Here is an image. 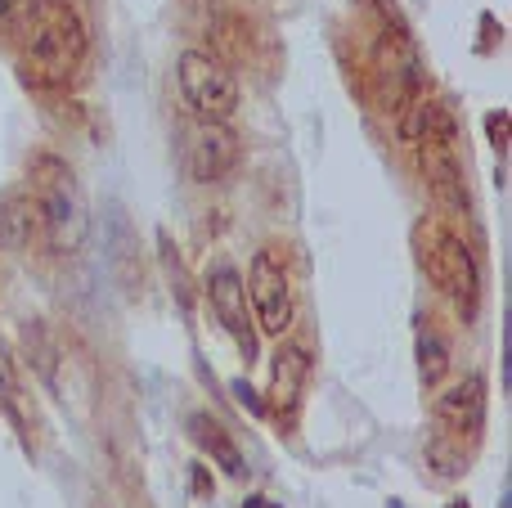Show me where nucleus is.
I'll list each match as a JSON object with an SVG mask.
<instances>
[{
	"instance_id": "nucleus-1",
	"label": "nucleus",
	"mask_w": 512,
	"mask_h": 508,
	"mask_svg": "<svg viewBox=\"0 0 512 508\" xmlns=\"http://www.w3.org/2000/svg\"><path fill=\"white\" fill-rule=\"evenodd\" d=\"M86 50H90V36L77 9L68 0H41L23 32L18 68H23V77L36 90H63L81 72Z\"/></svg>"
},
{
	"instance_id": "nucleus-4",
	"label": "nucleus",
	"mask_w": 512,
	"mask_h": 508,
	"mask_svg": "<svg viewBox=\"0 0 512 508\" xmlns=\"http://www.w3.org/2000/svg\"><path fill=\"white\" fill-rule=\"evenodd\" d=\"M176 81H180V95L185 104L194 108L203 122H230L239 113V77L225 68L216 54H203V50H185L176 63Z\"/></svg>"
},
{
	"instance_id": "nucleus-15",
	"label": "nucleus",
	"mask_w": 512,
	"mask_h": 508,
	"mask_svg": "<svg viewBox=\"0 0 512 508\" xmlns=\"http://www.w3.org/2000/svg\"><path fill=\"white\" fill-rule=\"evenodd\" d=\"M234 396H239V401H243V405H248V410H256V414H261V410H265V405H261V401H256V392H252V387H248V383H243V378H234Z\"/></svg>"
},
{
	"instance_id": "nucleus-3",
	"label": "nucleus",
	"mask_w": 512,
	"mask_h": 508,
	"mask_svg": "<svg viewBox=\"0 0 512 508\" xmlns=\"http://www.w3.org/2000/svg\"><path fill=\"white\" fill-rule=\"evenodd\" d=\"M423 270L463 315L477 311V302H481V266H477V257H472V248H468L463 234L445 230V225H432V230H427V248H423Z\"/></svg>"
},
{
	"instance_id": "nucleus-6",
	"label": "nucleus",
	"mask_w": 512,
	"mask_h": 508,
	"mask_svg": "<svg viewBox=\"0 0 512 508\" xmlns=\"http://www.w3.org/2000/svg\"><path fill=\"white\" fill-rule=\"evenodd\" d=\"M207 302H212L216 324L230 333L234 347H239L243 360L252 365L256 351H261V329H256V320H252L248 279L239 275V266H234V261H216V266L207 270Z\"/></svg>"
},
{
	"instance_id": "nucleus-13",
	"label": "nucleus",
	"mask_w": 512,
	"mask_h": 508,
	"mask_svg": "<svg viewBox=\"0 0 512 508\" xmlns=\"http://www.w3.org/2000/svg\"><path fill=\"white\" fill-rule=\"evenodd\" d=\"M162 261H167V275H171V284H176L180 302L189 306V270H185V261H180V248H171L167 234H162Z\"/></svg>"
},
{
	"instance_id": "nucleus-2",
	"label": "nucleus",
	"mask_w": 512,
	"mask_h": 508,
	"mask_svg": "<svg viewBox=\"0 0 512 508\" xmlns=\"http://www.w3.org/2000/svg\"><path fill=\"white\" fill-rule=\"evenodd\" d=\"M32 212H36V234L45 239V248L72 257L81 252L90 234V212L86 194L77 185V171L54 153H41L32 162Z\"/></svg>"
},
{
	"instance_id": "nucleus-8",
	"label": "nucleus",
	"mask_w": 512,
	"mask_h": 508,
	"mask_svg": "<svg viewBox=\"0 0 512 508\" xmlns=\"http://www.w3.org/2000/svg\"><path fill=\"white\" fill-rule=\"evenodd\" d=\"M310 351L297 347V342H283L270 360V387H265V410L279 423H292L301 410V396H306L310 383Z\"/></svg>"
},
{
	"instance_id": "nucleus-10",
	"label": "nucleus",
	"mask_w": 512,
	"mask_h": 508,
	"mask_svg": "<svg viewBox=\"0 0 512 508\" xmlns=\"http://www.w3.org/2000/svg\"><path fill=\"white\" fill-rule=\"evenodd\" d=\"M185 432H189V441H194V446L203 450L207 459H212V468H225L230 477H243V473H248V459H243L239 441L225 432L221 419H212L207 410H198V414H189Z\"/></svg>"
},
{
	"instance_id": "nucleus-7",
	"label": "nucleus",
	"mask_w": 512,
	"mask_h": 508,
	"mask_svg": "<svg viewBox=\"0 0 512 508\" xmlns=\"http://www.w3.org/2000/svg\"><path fill=\"white\" fill-rule=\"evenodd\" d=\"M243 162V144L230 122H198L189 135V176L198 185H221Z\"/></svg>"
},
{
	"instance_id": "nucleus-17",
	"label": "nucleus",
	"mask_w": 512,
	"mask_h": 508,
	"mask_svg": "<svg viewBox=\"0 0 512 508\" xmlns=\"http://www.w3.org/2000/svg\"><path fill=\"white\" fill-rule=\"evenodd\" d=\"M14 9H18V0H0V23H5V18L14 14Z\"/></svg>"
},
{
	"instance_id": "nucleus-11",
	"label": "nucleus",
	"mask_w": 512,
	"mask_h": 508,
	"mask_svg": "<svg viewBox=\"0 0 512 508\" xmlns=\"http://www.w3.org/2000/svg\"><path fill=\"white\" fill-rule=\"evenodd\" d=\"M32 239H36L32 198H5V203H0V248H5V252H23Z\"/></svg>"
},
{
	"instance_id": "nucleus-9",
	"label": "nucleus",
	"mask_w": 512,
	"mask_h": 508,
	"mask_svg": "<svg viewBox=\"0 0 512 508\" xmlns=\"http://www.w3.org/2000/svg\"><path fill=\"white\" fill-rule=\"evenodd\" d=\"M436 419L454 432V437H477L486 423V378L468 374L459 383H450L436 396Z\"/></svg>"
},
{
	"instance_id": "nucleus-18",
	"label": "nucleus",
	"mask_w": 512,
	"mask_h": 508,
	"mask_svg": "<svg viewBox=\"0 0 512 508\" xmlns=\"http://www.w3.org/2000/svg\"><path fill=\"white\" fill-rule=\"evenodd\" d=\"M454 508H468V504H463V500H454Z\"/></svg>"
},
{
	"instance_id": "nucleus-16",
	"label": "nucleus",
	"mask_w": 512,
	"mask_h": 508,
	"mask_svg": "<svg viewBox=\"0 0 512 508\" xmlns=\"http://www.w3.org/2000/svg\"><path fill=\"white\" fill-rule=\"evenodd\" d=\"M243 508H283V504H274V500H265V495H252V500H248V504H243Z\"/></svg>"
},
{
	"instance_id": "nucleus-5",
	"label": "nucleus",
	"mask_w": 512,
	"mask_h": 508,
	"mask_svg": "<svg viewBox=\"0 0 512 508\" xmlns=\"http://www.w3.org/2000/svg\"><path fill=\"white\" fill-rule=\"evenodd\" d=\"M248 302L252 320L265 338H288L292 320H297V297H292V275L270 248L256 252L248 270Z\"/></svg>"
},
{
	"instance_id": "nucleus-14",
	"label": "nucleus",
	"mask_w": 512,
	"mask_h": 508,
	"mask_svg": "<svg viewBox=\"0 0 512 508\" xmlns=\"http://www.w3.org/2000/svg\"><path fill=\"white\" fill-rule=\"evenodd\" d=\"M486 131H490V144L504 153L508 149V108H499V113L486 117Z\"/></svg>"
},
{
	"instance_id": "nucleus-12",
	"label": "nucleus",
	"mask_w": 512,
	"mask_h": 508,
	"mask_svg": "<svg viewBox=\"0 0 512 508\" xmlns=\"http://www.w3.org/2000/svg\"><path fill=\"white\" fill-rule=\"evenodd\" d=\"M445 369H450V351H445L441 333L423 329V333H418V374H423V383L436 387L445 378Z\"/></svg>"
}]
</instances>
